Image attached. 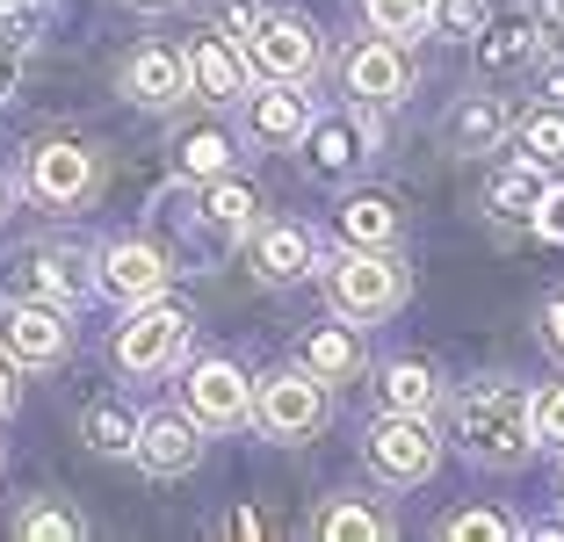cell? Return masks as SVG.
Listing matches in <instances>:
<instances>
[{
  "instance_id": "obj_1",
  "label": "cell",
  "mask_w": 564,
  "mask_h": 542,
  "mask_svg": "<svg viewBox=\"0 0 564 542\" xmlns=\"http://www.w3.org/2000/svg\"><path fill=\"white\" fill-rule=\"evenodd\" d=\"M448 434L470 463L499 470V463H521L535 442V398L521 383H464L456 405H448Z\"/></svg>"
},
{
  "instance_id": "obj_2",
  "label": "cell",
  "mask_w": 564,
  "mask_h": 542,
  "mask_svg": "<svg viewBox=\"0 0 564 542\" xmlns=\"http://www.w3.org/2000/svg\"><path fill=\"white\" fill-rule=\"evenodd\" d=\"M326 304L340 318H355V326H369V318H391L405 304V268L391 261L383 247H355V253H333L326 268Z\"/></svg>"
},
{
  "instance_id": "obj_3",
  "label": "cell",
  "mask_w": 564,
  "mask_h": 542,
  "mask_svg": "<svg viewBox=\"0 0 564 542\" xmlns=\"http://www.w3.org/2000/svg\"><path fill=\"white\" fill-rule=\"evenodd\" d=\"M188 340H196V318L182 304H166V296L131 304V318L117 326V369L123 377H166L188 355Z\"/></svg>"
},
{
  "instance_id": "obj_4",
  "label": "cell",
  "mask_w": 564,
  "mask_h": 542,
  "mask_svg": "<svg viewBox=\"0 0 564 542\" xmlns=\"http://www.w3.org/2000/svg\"><path fill=\"white\" fill-rule=\"evenodd\" d=\"M362 456L383 485H427L434 463H442V442H434L427 412H377L362 434Z\"/></svg>"
},
{
  "instance_id": "obj_5",
  "label": "cell",
  "mask_w": 564,
  "mask_h": 542,
  "mask_svg": "<svg viewBox=\"0 0 564 542\" xmlns=\"http://www.w3.org/2000/svg\"><path fill=\"white\" fill-rule=\"evenodd\" d=\"M253 420H261V434H275V442H304V434L326 427V383H318L312 369H268V377L253 383Z\"/></svg>"
},
{
  "instance_id": "obj_6",
  "label": "cell",
  "mask_w": 564,
  "mask_h": 542,
  "mask_svg": "<svg viewBox=\"0 0 564 542\" xmlns=\"http://www.w3.org/2000/svg\"><path fill=\"white\" fill-rule=\"evenodd\" d=\"M239 51H247V66L261 80H297V87L326 66V44H318V30L304 15H261Z\"/></svg>"
},
{
  "instance_id": "obj_7",
  "label": "cell",
  "mask_w": 564,
  "mask_h": 542,
  "mask_svg": "<svg viewBox=\"0 0 564 542\" xmlns=\"http://www.w3.org/2000/svg\"><path fill=\"white\" fill-rule=\"evenodd\" d=\"M22 188H30L44 210H80V203L101 188V166H95V152L73 145V138H44V145H30Z\"/></svg>"
},
{
  "instance_id": "obj_8",
  "label": "cell",
  "mask_w": 564,
  "mask_h": 542,
  "mask_svg": "<svg viewBox=\"0 0 564 542\" xmlns=\"http://www.w3.org/2000/svg\"><path fill=\"white\" fill-rule=\"evenodd\" d=\"M297 145H304V174L312 181H348L369 166L377 131H369V109H340V116H312Z\"/></svg>"
},
{
  "instance_id": "obj_9",
  "label": "cell",
  "mask_w": 564,
  "mask_h": 542,
  "mask_svg": "<svg viewBox=\"0 0 564 542\" xmlns=\"http://www.w3.org/2000/svg\"><path fill=\"white\" fill-rule=\"evenodd\" d=\"M261 203H253V188L247 181H232V174H217V181H203V196H196V210H174L188 225V239H196V253H225V247H239L253 225H261Z\"/></svg>"
},
{
  "instance_id": "obj_10",
  "label": "cell",
  "mask_w": 564,
  "mask_h": 542,
  "mask_svg": "<svg viewBox=\"0 0 564 542\" xmlns=\"http://www.w3.org/2000/svg\"><path fill=\"white\" fill-rule=\"evenodd\" d=\"M340 87H348L355 109L383 116V109H399V101L413 95V66H405V51L391 44V36H369V44H355L348 58H340Z\"/></svg>"
},
{
  "instance_id": "obj_11",
  "label": "cell",
  "mask_w": 564,
  "mask_h": 542,
  "mask_svg": "<svg viewBox=\"0 0 564 542\" xmlns=\"http://www.w3.org/2000/svg\"><path fill=\"white\" fill-rule=\"evenodd\" d=\"M182 398H188V420H196V427H217V434L253 420V383H247V369L225 361V355L196 361L188 383H182Z\"/></svg>"
},
{
  "instance_id": "obj_12",
  "label": "cell",
  "mask_w": 564,
  "mask_h": 542,
  "mask_svg": "<svg viewBox=\"0 0 564 542\" xmlns=\"http://www.w3.org/2000/svg\"><path fill=\"white\" fill-rule=\"evenodd\" d=\"M0 340H8V355H15V361L51 369V361H66V347H73V318H66V304L15 296V304H8V318H0Z\"/></svg>"
},
{
  "instance_id": "obj_13",
  "label": "cell",
  "mask_w": 564,
  "mask_h": 542,
  "mask_svg": "<svg viewBox=\"0 0 564 542\" xmlns=\"http://www.w3.org/2000/svg\"><path fill=\"white\" fill-rule=\"evenodd\" d=\"M166 282H174V261L152 239H117L95 261V290H109L117 304H152V296H166Z\"/></svg>"
},
{
  "instance_id": "obj_14",
  "label": "cell",
  "mask_w": 564,
  "mask_h": 542,
  "mask_svg": "<svg viewBox=\"0 0 564 542\" xmlns=\"http://www.w3.org/2000/svg\"><path fill=\"white\" fill-rule=\"evenodd\" d=\"M87 282H95V275H87L80 253H66V247H51V253L30 247V253L8 261V290H15V296H44V304H66V312L87 296Z\"/></svg>"
},
{
  "instance_id": "obj_15",
  "label": "cell",
  "mask_w": 564,
  "mask_h": 542,
  "mask_svg": "<svg viewBox=\"0 0 564 542\" xmlns=\"http://www.w3.org/2000/svg\"><path fill=\"white\" fill-rule=\"evenodd\" d=\"M138 463H145L152 477H188L203 463V427L188 420V412H145L138 420Z\"/></svg>"
},
{
  "instance_id": "obj_16",
  "label": "cell",
  "mask_w": 564,
  "mask_h": 542,
  "mask_svg": "<svg viewBox=\"0 0 564 542\" xmlns=\"http://www.w3.org/2000/svg\"><path fill=\"white\" fill-rule=\"evenodd\" d=\"M247 268H253V282H268V290H290V282H304V275L318 268L312 231H304V225H253V231H247Z\"/></svg>"
},
{
  "instance_id": "obj_17",
  "label": "cell",
  "mask_w": 564,
  "mask_h": 542,
  "mask_svg": "<svg viewBox=\"0 0 564 542\" xmlns=\"http://www.w3.org/2000/svg\"><path fill=\"white\" fill-rule=\"evenodd\" d=\"M253 87V66L247 51L232 44V36H203L196 51H188V95L210 101V109H225V101H247Z\"/></svg>"
},
{
  "instance_id": "obj_18",
  "label": "cell",
  "mask_w": 564,
  "mask_h": 542,
  "mask_svg": "<svg viewBox=\"0 0 564 542\" xmlns=\"http://www.w3.org/2000/svg\"><path fill=\"white\" fill-rule=\"evenodd\" d=\"M123 95H131L138 109H152V116L182 109V101H188V58H182V51H166V44H145L131 66H123Z\"/></svg>"
},
{
  "instance_id": "obj_19",
  "label": "cell",
  "mask_w": 564,
  "mask_h": 542,
  "mask_svg": "<svg viewBox=\"0 0 564 542\" xmlns=\"http://www.w3.org/2000/svg\"><path fill=\"white\" fill-rule=\"evenodd\" d=\"M304 123H312V101H304L297 80H261L247 95V131L261 138V145H297Z\"/></svg>"
},
{
  "instance_id": "obj_20",
  "label": "cell",
  "mask_w": 564,
  "mask_h": 542,
  "mask_svg": "<svg viewBox=\"0 0 564 542\" xmlns=\"http://www.w3.org/2000/svg\"><path fill=\"white\" fill-rule=\"evenodd\" d=\"M442 145L456 152V160H485V152L507 145V101L499 95H464L456 109H448L442 123Z\"/></svg>"
},
{
  "instance_id": "obj_21",
  "label": "cell",
  "mask_w": 564,
  "mask_h": 542,
  "mask_svg": "<svg viewBox=\"0 0 564 542\" xmlns=\"http://www.w3.org/2000/svg\"><path fill=\"white\" fill-rule=\"evenodd\" d=\"M304 369H312L318 383H355L362 377V333H355V318L348 326H312L304 333Z\"/></svg>"
},
{
  "instance_id": "obj_22",
  "label": "cell",
  "mask_w": 564,
  "mask_h": 542,
  "mask_svg": "<svg viewBox=\"0 0 564 542\" xmlns=\"http://www.w3.org/2000/svg\"><path fill=\"white\" fill-rule=\"evenodd\" d=\"M377 398H383V412H434L442 405V377H434L427 361H383Z\"/></svg>"
},
{
  "instance_id": "obj_23",
  "label": "cell",
  "mask_w": 564,
  "mask_h": 542,
  "mask_svg": "<svg viewBox=\"0 0 564 542\" xmlns=\"http://www.w3.org/2000/svg\"><path fill=\"white\" fill-rule=\"evenodd\" d=\"M543 188H550V166H535L529 152H521V160H514L507 174L492 181V210H499V217H535Z\"/></svg>"
},
{
  "instance_id": "obj_24",
  "label": "cell",
  "mask_w": 564,
  "mask_h": 542,
  "mask_svg": "<svg viewBox=\"0 0 564 542\" xmlns=\"http://www.w3.org/2000/svg\"><path fill=\"white\" fill-rule=\"evenodd\" d=\"M362 22L391 44H413L434 30V0H362Z\"/></svg>"
},
{
  "instance_id": "obj_25",
  "label": "cell",
  "mask_w": 564,
  "mask_h": 542,
  "mask_svg": "<svg viewBox=\"0 0 564 542\" xmlns=\"http://www.w3.org/2000/svg\"><path fill=\"white\" fill-rule=\"evenodd\" d=\"M340 231H348V247H391L399 239V203L391 196H355L340 210Z\"/></svg>"
},
{
  "instance_id": "obj_26",
  "label": "cell",
  "mask_w": 564,
  "mask_h": 542,
  "mask_svg": "<svg viewBox=\"0 0 564 542\" xmlns=\"http://www.w3.org/2000/svg\"><path fill=\"white\" fill-rule=\"evenodd\" d=\"M217 174H232V131L203 123V131L182 138V181H217Z\"/></svg>"
},
{
  "instance_id": "obj_27",
  "label": "cell",
  "mask_w": 564,
  "mask_h": 542,
  "mask_svg": "<svg viewBox=\"0 0 564 542\" xmlns=\"http://www.w3.org/2000/svg\"><path fill=\"white\" fill-rule=\"evenodd\" d=\"M312 528H318L326 542H383V535H391V521H383L377 507H362V499H333V507L318 513Z\"/></svg>"
},
{
  "instance_id": "obj_28",
  "label": "cell",
  "mask_w": 564,
  "mask_h": 542,
  "mask_svg": "<svg viewBox=\"0 0 564 542\" xmlns=\"http://www.w3.org/2000/svg\"><path fill=\"white\" fill-rule=\"evenodd\" d=\"M485 44H478V58H485V73H521L543 51V36H535V22H507V30H478Z\"/></svg>"
},
{
  "instance_id": "obj_29",
  "label": "cell",
  "mask_w": 564,
  "mask_h": 542,
  "mask_svg": "<svg viewBox=\"0 0 564 542\" xmlns=\"http://www.w3.org/2000/svg\"><path fill=\"white\" fill-rule=\"evenodd\" d=\"M80 434H87V448H95V456H131V448H138V420L123 405H87Z\"/></svg>"
},
{
  "instance_id": "obj_30",
  "label": "cell",
  "mask_w": 564,
  "mask_h": 542,
  "mask_svg": "<svg viewBox=\"0 0 564 542\" xmlns=\"http://www.w3.org/2000/svg\"><path fill=\"white\" fill-rule=\"evenodd\" d=\"M521 152H529L535 166H564V109L557 101H543V109L521 123Z\"/></svg>"
},
{
  "instance_id": "obj_31",
  "label": "cell",
  "mask_w": 564,
  "mask_h": 542,
  "mask_svg": "<svg viewBox=\"0 0 564 542\" xmlns=\"http://www.w3.org/2000/svg\"><path fill=\"white\" fill-rule=\"evenodd\" d=\"M15 535H30V542H80L87 521H80V513H66V507H30L15 521Z\"/></svg>"
},
{
  "instance_id": "obj_32",
  "label": "cell",
  "mask_w": 564,
  "mask_h": 542,
  "mask_svg": "<svg viewBox=\"0 0 564 542\" xmlns=\"http://www.w3.org/2000/svg\"><path fill=\"white\" fill-rule=\"evenodd\" d=\"M485 15H492L485 0H434V30L442 36H478Z\"/></svg>"
},
{
  "instance_id": "obj_33",
  "label": "cell",
  "mask_w": 564,
  "mask_h": 542,
  "mask_svg": "<svg viewBox=\"0 0 564 542\" xmlns=\"http://www.w3.org/2000/svg\"><path fill=\"white\" fill-rule=\"evenodd\" d=\"M448 542H485V535H514V521L507 513H456V521H442Z\"/></svg>"
},
{
  "instance_id": "obj_34",
  "label": "cell",
  "mask_w": 564,
  "mask_h": 542,
  "mask_svg": "<svg viewBox=\"0 0 564 542\" xmlns=\"http://www.w3.org/2000/svg\"><path fill=\"white\" fill-rule=\"evenodd\" d=\"M535 442L564 448V383H557V391H543V398H535Z\"/></svg>"
},
{
  "instance_id": "obj_35",
  "label": "cell",
  "mask_w": 564,
  "mask_h": 542,
  "mask_svg": "<svg viewBox=\"0 0 564 542\" xmlns=\"http://www.w3.org/2000/svg\"><path fill=\"white\" fill-rule=\"evenodd\" d=\"M535 231H543L550 247H564V188H543V203H535V217H529Z\"/></svg>"
},
{
  "instance_id": "obj_36",
  "label": "cell",
  "mask_w": 564,
  "mask_h": 542,
  "mask_svg": "<svg viewBox=\"0 0 564 542\" xmlns=\"http://www.w3.org/2000/svg\"><path fill=\"white\" fill-rule=\"evenodd\" d=\"M535 36L550 51H564V0H535Z\"/></svg>"
},
{
  "instance_id": "obj_37",
  "label": "cell",
  "mask_w": 564,
  "mask_h": 542,
  "mask_svg": "<svg viewBox=\"0 0 564 542\" xmlns=\"http://www.w3.org/2000/svg\"><path fill=\"white\" fill-rule=\"evenodd\" d=\"M543 340H550V347H557V355H564V296H557V304H550V312H543Z\"/></svg>"
},
{
  "instance_id": "obj_38",
  "label": "cell",
  "mask_w": 564,
  "mask_h": 542,
  "mask_svg": "<svg viewBox=\"0 0 564 542\" xmlns=\"http://www.w3.org/2000/svg\"><path fill=\"white\" fill-rule=\"evenodd\" d=\"M543 101H557V109H564V66H550V73H543Z\"/></svg>"
},
{
  "instance_id": "obj_39",
  "label": "cell",
  "mask_w": 564,
  "mask_h": 542,
  "mask_svg": "<svg viewBox=\"0 0 564 542\" xmlns=\"http://www.w3.org/2000/svg\"><path fill=\"white\" fill-rule=\"evenodd\" d=\"M123 8H138V15H166V8H182V0H123Z\"/></svg>"
},
{
  "instance_id": "obj_40",
  "label": "cell",
  "mask_w": 564,
  "mask_h": 542,
  "mask_svg": "<svg viewBox=\"0 0 564 542\" xmlns=\"http://www.w3.org/2000/svg\"><path fill=\"white\" fill-rule=\"evenodd\" d=\"M15 405V377H8V361H0V412Z\"/></svg>"
},
{
  "instance_id": "obj_41",
  "label": "cell",
  "mask_w": 564,
  "mask_h": 542,
  "mask_svg": "<svg viewBox=\"0 0 564 542\" xmlns=\"http://www.w3.org/2000/svg\"><path fill=\"white\" fill-rule=\"evenodd\" d=\"M0 217H8V181H0Z\"/></svg>"
}]
</instances>
